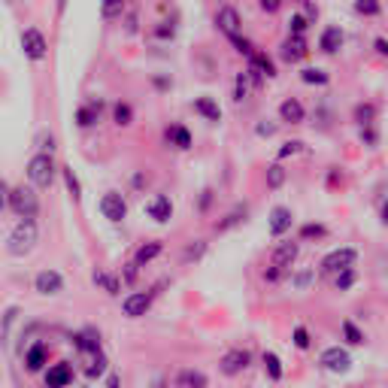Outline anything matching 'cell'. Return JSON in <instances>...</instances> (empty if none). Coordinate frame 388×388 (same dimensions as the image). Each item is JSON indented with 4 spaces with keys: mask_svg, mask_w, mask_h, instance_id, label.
Instances as JSON below:
<instances>
[{
    "mask_svg": "<svg viewBox=\"0 0 388 388\" xmlns=\"http://www.w3.org/2000/svg\"><path fill=\"white\" fill-rule=\"evenodd\" d=\"M255 133H258V137H273V133H276V122H267V118H264V122L255 125Z\"/></svg>",
    "mask_w": 388,
    "mask_h": 388,
    "instance_id": "obj_48",
    "label": "cell"
},
{
    "mask_svg": "<svg viewBox=\"0 0 388 388\" xmlns=\"http://www.w3.org/2000/svg\"><path fill=\"white\" fill-rule=\"evenodd\" d=\"M34 292L43 294V298H55V294L64 292V276H61L58 270H40L37 276H34Z\"/></svg>",
    "mask_w": 388,
    "mask_h": 388,
    "instance_id": "obj_11",
    "label": "cell"
},
{
    "mask_svg": "<svg viewBox=\"0 0 388 388\" xmlns=\"http://www.w3.org/2000/svg\"><path fill=\"white\" fill-rule=\"evenodd\" d=\"M161 252H164V243H161V240H149V243H143L137 252H133V264H137V267L152 264V261L158 258Z\"/></svg>",
    "mask_w": 388,
    "mask_h": 388,
    "instance_id": "obj_25",
    "label": "cell"
},
{
    "mask_svg": "<svg viewBox=\"0 0 388 388\" xmlns=\"http://www.w3.org/2000/svg\"><path fill=\"white\" fill-rule=\"evenodd\" d=\"M6 209H12V216L22 222V218H31L37 222L40 216V194L34 192L31 185H16L10 188V197H6Z\"/></svg>",
    "mask_w": 388,
    "mask_h": 388,
    "instance_id": "obj_2",
    "label": "cell"
},
{
    "mask_svg": "<svg viewBox=\"0 0 388 388\" xmlns=\"http://www.w3.org/2000/svg\"><path fill=\"white\" fill-rule=\"evenodd\" d=\"M298 255H300V243H294V240H282L276 249L270 252V267L288 273L294 267V261H298Z\"/></svg>",
    "mask_w": 388,
    "mask_h": 388,
    "instance_id": "obj_9",
    "label": "cell"
},
{
    "mask_svg": "<svg viewBox=\"0 0 388 388\" xmlns=\"http://www.w3.org/2000/svg\"><path fill=\"white\" fill-rule=\"evenodd\" d=\"M361 143H367V146H370V149H373V146L379 143V133L373 131V128H361Z\"/></svg>",
    "mask_w": 388,
    "mask_h": 388,
    "instance_id": "obj_51",
    "label": "cell"
},
{
    "mask_svg": "<svg viewBox=\"0 0 388 388\" xmlns=\"http://www.w3.org/2000/svg\"><path fill=\"white\" fill-rule=\"evenodd\" d=\"M91 282H94L103 294H109V298H118V294H122V279L109 270H94L91 273Z\"/></svg>",
    "mask_w": 388,
    "mask_h": 388,
    "instance_id": "obj_20",
    "label": "cell"
},
{
    "mask_svg": "<svg viewBox=\"0 0 388 388\" xmlns=\"http://www.w3.org/2000/svg\"><path fill=\"white\" fill-rule=\"evenodd\" d=\"M319 49L324 55H337L343 49V31L337 25H328L322 31V37H319Z\"/></svg>",
    "mask_w": 388,
    "mask_h": 388,
    "instance_id": "obj_23",
    "label": "cell"
},
{
    "mask_svg": "<svg viewBox=\"0 0 388 388\" xmlns=\"http://www.w3.org/2000/svg\"><path fill=\"white\" fill-rule=\"evenodd\" d=\"M137 276H140V267L133 264V261H131V264H125V270H122V279L128 282V285H133V282H137Z\"/></svg>",
    "mask_w": 388,
    "mask_h": 388,
    "instance_id": "obj_49",
    "label": "cell"
},
{
    "mask_svg": "<svg viewBox=\"0 0 388 388\" xmlns=\"http://www.w3.org/2000/svg\"><path fill=\"white\" fill-rule=\"evenodd\" d=\"M352 285H355V267L334 273V288H337V292H349Z\"/></svg>",
    "mask_w": 388,
    "mask_h": 388,
    "instance_id": "obj_38",
    "label": "cell"
},
{
    "mask_svg": "<svg viewBox=\"0 0 388 388\" xmlns=\"http://www.w3.org/2000/svg\"><path fill=\"white\" fill-rule=\"evenodd\" d=\"M243 216H246V207H237V209H231L228 216H224V222H218L216 224V231H228V228H234V224L243 222Z\"/></svg>",
    "mask_w": 388,
    "mask_h": 388,
    "instance_id": "obj_41",
    "label": "cell"
},
{
    "mask_svg": "<svg viewBox=\"0 0 388 388\" xmlns=\"http://www.w3.org/2000/svg\"><path fill=\"white\" fill-rule=\"evenodd\" d=\"M355 12L358 16H367V18H376L383 12V3L379 0H355Z\"/></svg>",
    "mask_w": 388,
    "mask_h": 388,
    "instance_id": "obj_36",
    "label": "cell"
},
{
    "mask_svg": "<svg viewBox=\"0 0 388 388\" xmlns=\"http://www.w3.org/2000/svg\"><path fill=\"white\" fill-rule=\"evenodd\" d=\"M37 149H40V152H46V155H52V152H55V133L40 131V137H37Z\"/></svg>",
    "mask_w": 388,
    "mask_h": 388,
    "instance_id": "obj_46",
    "label": "cell"
},
{
    "mask_svg": "<svg viewBox=\"0 0 388 388\" xmlns=\"http://www.w3.org/2000/svg\"><path fill=\"white\" fill-rule=\"evenodd\" d=\"M216 27L228 40H234V37L243 34V18H240V12L234 10V6H222V10L216 12Z\"/></svg>",
    "mask_w": 388,
    "mask_h": 388,
    "instance_id": "obj_12",
    "label": "cell"
},
{
    "mask_svg": "<svg viewBox=\"0 0 388 388\" xmlns=\"http://www.w3.org/2000/svg\"><path fill=\"white\" fill-rule=\"evenodd\" d=\"M322 237H328L324 224H303L300 228V240H322Z\"/></svg>",
    "mask_w": 388,
    "mask_h": 388,
    "instance_id": "obj_43",
    "label": "cell"
},
{
    "mask_svg": "<svg viewBox=\"0 0 388 388\" xmlns=\"http://www.w3.org/2000/svg\"><path fill=\"white\" fill-rule=\"evenodd\" d=\"M46 388H67L73 385V364L70 361H58V364H49L46 367Z\"/></svg>",
    "mask_w": 388,
    "mask_h": 388,
    "instance_id": "obj_13",
    "label": "cell"
},
{
    "mask_svg": "<svg viewBox=\"0 0 388 388\" xmlns=\"http://www.w3.org/2000/svg\"><path fill=\"white\" fill-rule=\"evenodd\" d=\"M300 79L307 82V86H328L331 76L324 73L322 67H303V70H300Z\"/></svg>",
    "mask_w": 388,
    "mask_h": 388,
    "instance_id": "obj_34",
    "label": "cell"
},
{
    "mask_svg": "<svg viewBox=\"0 0 388 388\" xmlns=\"http://www.w3.org/2000/svg\"><path fill=\"white\" fill-rule=\"evenodd\" d=\"M319 364L328 373H337V376H340V373H349L352 370V355L346 349H340V346H328V349L319 355Z\"/></svg>",
    "mask_w": 388,
    "mask_h": 388,
    "instance_id": "obj_7",
    "label": "cell"
},
{
    "mask_svg": "<svg viewBox=\"0 0 388 388\" xmlns=\"http://www.w3.org/2000/svg\"><path fill=\"white\" fill-rule=\"evenodd\" d=\"M249 61V73L252 76H258V79H273V76H276V67H273V61L267 58L264 52H252V58H246Z\"/></svg>",
    "mask_w": 388,
    "mask_h": 388,
    "instance_id": "obj_21",
    "label": "cell"
},
{
    "mask_svg": "<svg viewBox=\"0 0 388 388\" xmlns=\"http://www.w3.org/2000/svg\"><path fill=\"white\" fill-rule=\"evenodd\" d=\"M285 179H288V173H285V167L282 164L267 167V188H270V192H279V188L285 185Z\"/></svg>",
    "mask_w": 388,
    "mask_h": 388,
    "instance_id": "obj_33",
    "label": "cell"
},
{
    "mask_svg": "<svg viewBox=\"0 0 388 388\" xmlns=\"http://www.w3.org/2000/svg\"><path fill=\"white\" fill-rule=\"evenodd\" d=\"M279 118L285 125H303L307 122V109H303V103L298 97H285V101L279 103Z\"/></svg>",
    "mask_w": 388,
    "mask_h": 388,
    "instance_id": "obj_19",
    "label": "cell"
},
{
    "mask_svg": "<svg viewBox=\"0 0 388 388\" xmlns=\"http://www.w3.org/2000/svg\"><path fill=\"white\" fill-rule=\"evenodd\" d=\"M307 31H309V22L303 18V12H294V16L288 18V37H303Z\"/></svg>",
    "mask_w": 388,
    "mask_h": 388,
    "instance_id": "obj_37",
    "label": "cell"
},
{
    "mask_svg": "<svg viewBox=\"0 0 388 388\" xmlns=\"http://www.w3.org/2000/svg\"><path fill=\"white\" fill-rule=\"evenodd\" d=\"M6 197H10V185H6V182L0 179V213L6 209Z\"/></svg>",
    "mask_w": 388,
    "mask_h": 388,
    "instance_id": "obj_54",
    "label": "cell"
},
{
    "mask_svg": "<svg viewBox=\"0 0 388 388\" xmlns=\"http://www.w3.org/2000/svg\"><path fill=\"white\" fill-rule=\"evenodd\" d=\"M258 86H261V79H258V76H252L249 70H246V73H237V79H234V101L243 103L246 97L252 94V88H258Z\"/></svg>",
    "mask_w": 388,
    "mask_h": 388,
    "instance_id": "obj_26",
    "label": "cell"
},
{
    "mask_svg": "<svg viewBox=\"0 0 388 388\" xmlns=\"http://www.w3.org/2000/svg\"><path fill=\"white\" fill-rule=\"evenodd\" d=\"M146 216L158 224H167L173 218V201L167 194H155L146 201Z\"/></svg>",
    "mask_w": 388,
    "mask_h": 388,
    "instance_id": "obj_14",
    "label": "cell"
},
{
    "mask_svg": "<svg viewBox=\"0 0 388 388\" xmlns=\"http://www.w3.org/2000/svg\"><path fill=\"white\" fill-rule=\"evenodd\" d=\"M249 364H252L249 349H228L222 358H218V370H222L224 376H240Z\"/></svg>",
    "mask_w": 388,
    "mask_h": 388,
    "instance_id": "obj_8",
    "label": "cell"
},
{
    "mask_svg": "<svg viewBox=\"0 0 388 388\" xmlns=\"http://www.w3.org/2000/svg\"><path fill=\"white\" fill-rule=\"evenodd\" d=\"M264 279L270 282V285H276V282H282V279H285V273H282V270H276V267H267V270H264Z\"/></svg>",
    "mask_w": 388,
    "mask_h": 388,
    "instance_id": "obj_52",
    "label": "cell"
},
{
    "mask_svg": "<svg viewBox=\"0 0 388 388\" xmlns=\"http://www.w3.org/2000/svg\"><path fill=\"white\" fill-rule=\"evenodd\" d=\"M107 388H122V376H118V373H109V376H107Z\"/></svg>",
    "mask_w": 388,
    "mask_h": 388,
    "instance_id": "obj_57",
    "label": "cell"
},
{
    "mask_svg": "<svg viewBox=\"0 0 388 388\" xmlns=\"http://www.w3.org/2000/svg\"><path fill=\"white\" fill-rule=\"evenodd\" d=\"M261 361H264V373H267V379H270V383H279L282 379V361H279V355H273V352H264V358H261Z\"/></svg>",
    "mask_w": 388,
    "mask_h": 388,
    "instance_id": "obj_31",
    "label": "cell"
},
{
    "mask_svg": "<svg viewBox=\"0 0 388 388\" xmlns=\"http://www.w3.org/2000/svg\"><path fill=\"white\" fill-rule=\"evenodd\" d=\"M22 49H25V58L43 61L49 55V40L43 37L40 27H25V31H22Z\"/></svg>",
    "mask_w": 388,
    "mask_h": 388,
    "instance_id": "obj_5",
    "label": "cell"
},
{
    "mask_svg": "<svg viewBox=\"0 0 388 388\" xmlns=\"http://www.w3.org/2000/svg\"><path fill=\"white\" fill-rule=\"evenodd\" d=\"M55 173H58L55 155L37 152L31 161H27V179H31V188H52Z\"/></svg>",
    "mask_w": 388,
    "mask_h": 388,
    "instance_id": "obj_3",
    "label": "cell"
},
{
    "mask_svg": "<svg viewBox=\"0 0 388 388\" xmlns=\"http://www.w3.org/2000/svg\"><path fill=\"white\" fill-rule=\"evenodd\" d=\"M340 331H343V340L349 343V346H364V340H367V337H364V331L358 328V324L352 322V319H346V322L340 324Z\"/></svg>",
    "mask_w": 388,
    "mask_h": 388,
    "instance_id": "obj_32",
    "label": "cell"
},
{
    "mask_svg": "<svg viewBox=\"0 0 388 388\" xmlns=\"http://www.w3.org/2000/svg\"><path fill=\"white\" fill-rule=\"evenodd\" d=\"M46 364H49V346L43 340H37L25 352V370L27 373H43Z\"/></svg>",
    "mask_w": 388,
    "mask_h": 388,
    "instance_id": "obj_17",
    "label": "cell"
},
{
    "mask_svg": "<svg viewBox=\"0 0 388 388\" xmlns=\"http://www.w3.org/2000/svg\"><path fill=\"white\" fill-rule=\"evenodd\" d=\"M294 224V213L288 207H273L270 216H267V231H270V237H282L288 234Z\"/></svg>",
    "mask_w": 388,
    "mask_h": 388,
    "instance_id": "obj_15",
    "label": "cell"
},
{
    "mask_svg": "<svg viewBox=\"0 0 388 388\" xmlns=\"http://www.w3.org/2000/svg\"><path fill=\"white\" fill-rule=\"evenodd\" d=\"M40 243V228L37 222H31V218H22V222L16 224V228L10 231V237H6V252H10L12 258H27L34 249H37Z\"/></svg>",
    "mask_w": 388,
    "mask_h": 388,
    "instance_id": "obj_1",
    "label": "cell"
},
{
    "mask_svg": "<svg viewBox=\"0 0 388 388\" xmlns=\"http://www.w3.org/2000/svg\"><path fill=\"white\" fill-rule=\"evenodd\" d=\"M82 388H88V385H82Z\"/></svg>",
    "mask_w": 388,
    "mask_h": 388,
    "instance_id": "obj_60",
    "label": "cell"
},
{
    "mask_svg": "<svg viewBox=\"0 0 388 388\" xmlns=\"http://www.w3.org/2000/svg\"><path fill=\"white\" fill-rule=\"evenodd\" d=\"M355 261H358V252L352 249V246H340V249H331L328 255L322 258V273L334 276V273H340V270H349V267H355Z\"/></svg>",
    "mask_w": 388,
    "mask_h": 388,
    "instance_id": "obj_4",
    "label": "cell"
},
{
    "mask_svg": "<svg viewBox=\"0 0 388 388\" xmlns=\"http://www.w3.org/2000/svg\"><path fill=\"white\" fill-rule=\"evenodd\" d=\"M313 276H315V273H313V270H309V267H307V270L294 273V276H292V285L298 288V292H307V288H309V282H313Z\"/></svg>",
    "mask_w": 388,
    "mask_h": 388,
    "instance_id": "obj_44",
    "label": "cell"
},
{
    "mask_svg": "<svg viewBox=\"0 0 388 388\" xmlns=\"http://www.w3.org/2000/svg\"><path fill=\"white\" fill-rule=\"evenodd\" d=\"M231 46H234L240 55H246V58H252V52H255V46H252L249 40L243 37V34H240V37H234V40H231Z\"/></svg>",
    "mask_w": 388,
    "mask_h": 388,
    "instance_id": "obj_47",
    "label": "cell"
},
{
    "mask_svg": "<svg viewBox=\"0 0 388 388\" xmlns=\"http://www.w3.org/2000/svg\"><path fill=\"white\" fill-rule=\"evenodd\" d=\"M146 185V179H143V173H137L133 176V188H143Z\"/></svg>",
    "mask_w": 388,
    "mask_h": 388,
    "instance_id": "obj_59",
    "label": "cell"
},
{
    "mask_svg": "<svg viewBox=\"0 0 388 388\" xmlns=\"http://www.w3.org/2000/svg\"><path fill=\"white\" fill-rule=\"evenodd\" d=\"M101 112H103V101L101 97H91V101H86L76 109V125H79V128H94V125L101 122Z\"/></svg>",
    "mask_w": 388,
    "mask_h": 388,
    "instance_id": "obj_16",
    "label": "cell"
},
{
    "mask_svg": "<svg viewBox=\"0 0 388 388\" xmlns=\"http://www.w3.org/2000/svg\"><path fill=\"white\" fill-rule=\"evenodd\" d=\"M300 152H303V143H300V140H288V143H282V149L276 152V158L285 161V158H294V155H300Z\"/></svg>",
    "mask_w": 388,
    "mask_h": 388,
    "instance_id": "obj_42",
    "label": "cell"
},
{
    "mask_svg": "<svg viewBox=\"0 0 388 388\" xmlns=\"http://www.w3.org/2000/svg\"><path fill=\"white\" fill-rule=\"evenodd\" d=\"M164 137H167V143L176 146V149H182V152L192 149V143H194V140H192V131H188L185 125H170V128L164 131Z\"/></svg>",
    "mask_w": 388,
    "mask_h": 388,
    "instance_id": "obj_27",
    "label": "cell"
},
{
    "mask_svg": "<svg viewBox=\"0 0 388 388\" xmlns=\"http://www.w3.org/2000/svg\"><path fill=\"white\" fill-rule=\"evenodd\" d=\"M61 176H64V185H67L70 197H73V201H79V197H82V185H79V179H76V173L70 170V167H64V170H61Z\"/></svg>",
    "mask_w": 388,
    "mask_h": 388,
    "instance_id": "obj_40",
    "label": "cell"
},
{
    "mask_svg": "<svg viewBox=\"0 0 388 388\" xmlns=\"http://www.w3.org/2000/svg\"><path fill=\"white\" fill-rule=\"evenodd\" d=\"M203 252H207V240H194V243L185 249V255H182V258H185V261H197V258H203Z\"/></svg>",
    "mask_w": 388,
    "mask_h": 388,
    "instance_id": "obj_45",
    "label": "cell"
},
{
    "mask_svg": "<svg viewBox=\"0 0 388 388\" xmlns=\"http://www.w3.org/2000/svg\"><path fill=\"white\" fill-rule=\"evenodd\" d=\"M176 388H209V379L203 370L185 367V370H179V376H176Z\"/></svg>",
    "mask_w": 388,
    "mask_h": 388,
    "instance_id": "obj_24",
    "label": "cell"
},
{
    "mask_svg": "<svg viewBox=\"0 0 388 388\" xmlns=\"http://www.w3.org/2000/svg\"><path fill=\"white\" fill-rule=\"evenodd\" d=\"M125 3H128V0H103V3H101V16L107 18V22H112V18H122Z\"/></svg>",
    "mask_w": 388,
    "mask_h": 388,
    "instance_id": "obj_35",
    "label": "cell"
},
{
    "mask_svg": "<svg viewBox=\"0 0 388 388\" xmlns=\"http://www.w3.org/2000/svg\"><path fill=\"white\" fill-rule=\"evenodd\" d=\"M152 303H155V292H131L128 298L122 300V313L128 315V319H143L152 309Z\"/></svg>",
    "mask_w": 388,
    "mask_h": 388,
    "instance_id": "obj_10",
    "label": "cell"
},
{
    "mask_svg": "<svg viewBox=\"0 0 388 388\" xmlns=\"http://www.w3.org/2000/svg\"><path fill=\"white\" fill-rule=\"evenodd\" d=\"M97 207H101V216L107 218V222H112V224H118V222H125V218H128V201H125L118 192H107V194L101 197V203H97Z\"/></svg>",
    "mask_w": 388,
    "mask_h": 388,
    "instance_id": "obj_6",
    "label": "cell"
},
{
    "mask_svg": "<svg viewBox=\"0 0 388 388\" xmlns=\"http://www.w3.org/2000/svg\"><path fill=\"white\" fill-rule=\"evenodd\" d=\"M258 6H261L264 12H270V16H273V12H279V10H282V0H258Z\"/></svg>",
    "mask_w": 388,
    "mask_h": 388,
    "instance_id": "obj_53",
    "label": "cell"
},
{
    "mask_svg": "<svg viewBox=\"0 0 388 388\" xmlns=\"http://www.w3.org/2000/svg\"><path fill=\"white\" fill-rule=\"evenodd\" d=\"M373 49H376V55H383V58L388 55V43H385L383 37H376V43H373Z\"/></svg>",
    "mask_w": 388,
    "mask_h": 388,
    "instance_id": "obj_55",
    "label": "cell"
},
{
    "mask_svg": "<svg viewBox=\"0 0 388 388\" xmlns=\"http://www.w3.org/2000/svg\"><path fill=\"white\" fill-rule=\"evenodd\" d=\"M112 125H116V128H131L133 125V107L128 101L112 103Z\"/></svg>",
    "mask_w": 388,
    "mask_h": 388,
    "instance_id": "obj_30",
    "label": "cell"
},
{
    "mask_svg": "<svg viewBox=\"0 0 388 388\" xmlns=\"http://www.w3.org/2000/svg\"><path fill=\"white\" fill-rule=\"evenodd\" d=\"M209 203H213V192L207 188V192H203V197H201V209H207Z\"/></svg>",
    "mask_w": 388,
    "mask_h": 388,
    "instance_id": "obj_58",
    "label": "cell"
},
{
    "mask_svg": "<svg viewBox=\"0 0 388 388\" xmlns=\"http://www.w3.org/2000/svg\"><path fill=\"white\" fill-rule=\"evenodd\" d=\"M86 376L88 379H101V376H107V370H109V358L103 355V349H97V352H91V355H86Z\"/></svg>",
    "mask_w": 388,
    "mask_h": 388,
    "instance_id": "obj_22",
    "label": "cell"
},
{
    "mask_svg": "<svg viewBox=\"0 0 388 388\" xmlns=\"http://www.w3.org/2000/svg\"><path fill=\"white\" fill-rule=\"evenodd\" d=\"M292 343H294V346H298V349H300V352H307V349H309V346H313V334H309V331H307V328H303V324H298V328H294V331H292Z\"/></svg>",
    "mask_w": 388,
    "mask_h": 388,
    "instance_id": "obj_39",
    "label": "cell"
},
{
    "mask_svg": "<svg viewBox=\"0 0 388 388\" xmlns=\"http://www.w3.org/2000/svg\"><path fill=\"white\" fill-rule=\"evenodd\" d=\"M173 34H176V27H173V25H170V27H167V22H164V25H161V27H158V37H161V40H167V37H173Z\"/></svg>",
    "mask_w": 388,
    "mask_h": 388,
    "instance_id": "obj_56",
    "label": "cell"
},
{
    "mask_svg": "<svg viewBox=\"0 0 388 388\" xmlns=\"http://www.w3.org/2000/svg\"><path fill=\"white\" fill-rule=\"evenodd\" d=\"M194 112L203 118V122H222V109L213 97H197L194 101Z\"/></svg>",
    "mask_w": 388,
    "mask_h": 388,
    "instance_id": "obj_28",
    "label": "cell"
},
{
    "mask_svg": "<svg viewBox=\"0 0 388 388\" xmlns=\"http://www.w3.org/2000/svg\"><path fill=\"white\" fill-rule=\"evenodd\" d=\"M303 18H307L309 25H313L315 18H319V6H315L313 0H307V3H303Z\"/></svg>",
    "mask_w": 388,
    "mask_h": 388,
    "instance_id": "obj_50",
    "label": "cell"
},
{
    "mask_svg": "<svg viewBox=\"0 0 388 388\" xmlns=\"http://www.w3.org/2000/svg\"><path fill=\"white\" fill-rule=\"evenodd\" d=\"M282 61L285 64H298L309 55V46H307V37H288L285 43H282Z\"/></svg>",
    "mask_w": 388,
    "mask_h": 388,
    "instance_id": "obj_18",
    "label": "cell"
},
{
    "mask_svg": "<svg viewBox=\"0 0 388 388\" xmlns=\"http://www.w3.org/2000/svg\"><path fill=\"white\" fill-rule=\"evenodd\" d=\"M376 116H379L376 103H358V107L352 109V118H355L358 128H373V125H376Z\"/></svg>",
    "mask_w": 388,
    "mask_h": 388,
    "instance_id": "obj_29",
    "label": "cell"
}]
</instances>
